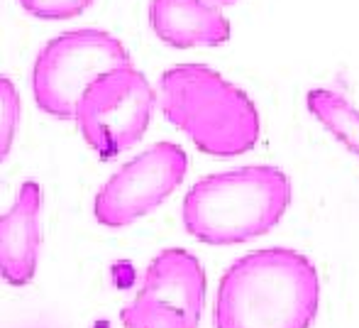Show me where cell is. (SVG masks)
Masks as SVG:
<instances>
[{
	"label": "cell",
	"instance_id": "cell-1",
	"mask_svg": "<svg viewBox=\"0 0 359 328\" xmlns=\"http://www.w3.org/2000/svg\"><path fill=\"white\" fill-rule=\"evenodd\" d=\"M320 275L306 252L264 247L237 257L215 289V328H311L320 311Z\"/></svg>",
	"mask_w": 359,
	"mask_h": 328
},
{
	"label": "cell",
	"instance_id": "cell-2",
	"mask_svg": "<svg viewBox=\"0 0 359 328\" xmlns=\"http://www.w3.org/2000/svg\"><path fill=\"white\" fill-rule=\"evenodd\" d=\"M281 166L252 164L201 176L181 204L184 230L205 245H240L276 228L291 206Z\"/></svg>",
	"mask_w": 359,
	"mask_h": 328
},
{
	"label": "cell",
	"instance_id": "cell-3",
	"mask_svg": "<svg viewBox=\"0 0 359 328\" xmlns=\"http://www.w3.org/2000/svg\"><path fill=\"white\" fill-rule=\"evenodd\" d=\"M159 108L176 130L213 157H237L259 143L262 118L245 88L208 64H176L156 84Z\"/></svg>",
	"mask_w": 359,
	"mask_h": 328
},
{
	"label": "cell",
	"instance_id": "cell-4",
	"mask_svg": "<svg viewBox=\"0 0 359 328\" xmlns=\"http://www.w3.org/2000/svg\"><path fill=\"white\" fill-rule=\"evenodd\" d=\"M133 64L118 37L98 27H83L52 37L32 64V96L42 113L74 120L79 98L100 74Z\"/></svg>",
	"mask_w": 359,
	"mask_h": 328
},
{
	"label": "cell",
	"instance_id": "cell-5",
	"mask_svg": "<svg viewBox=\"0 0 359 328\" xmlns=\"http://www.w3.org/2000/svg\"><path fill=\"white\" fill-rule=\"evenodd\" d=\"M159 96L133 64L100 74L81 93L76 125L100 159H113L142 140Z\"/></svg>",
	"mask_w": 359,
	"mask_h": 328
},
{
	"label": "cell",
	"instance_id": "cell-6",
	"mask_svg": "<svg viewBox=\"0 0 359 328\" xmlns=\"http://www.w3.org/2000/svg\"><path fill=\"white\" fill-rule=\"evenodd\" d=\"M189 171V155L176 143H156L108 176L93 199V216L105 228H125L151 214Z\"/></svg>",
	"mask_w": 359,
	"mask_h": 328
},
{
	"label": "cell",
	"instance_id": "cell-7",
	"mask_svg": "<svg viewBox=\"0 0 359 328\" xmlns=\"http://www.w3.org/2000/svg\"><path fill=\"white\" fill-rule=\"evenodd\" d=\"M39 211L42 186L34 179L22 181L15 204L0 218V275L10 287H27L37 275L42 245Z\"/></svg>",
	"mask_w": 359,
	"mask_h": 328
},
{
	"label": "cell",
	"instance_id": "cell-8",
	"mask_svg": "<svg viewBox=\"0 0 359 328\" xmlns=\"http://www.w3.org/2000/svg\"><path fill=\"white\" fill-rule=\"evenodd\" d=\"M208 280L201 260L186 247H166L156 252L140 280L137 299L164 301L201 321Z\"/></svg>",
	"mask_w": 359,
	"mask_h": 328
},
{
	"label": "cell",
	"instance_id": "cell-9",
	"mask_svg": "<svg viewBox=\"0 0 359 328\" xmlns=\"http://www.w3.org/2000/svg\"><path fill=\"white\" fill-rule=\"evenodd\" d=\"M149 25L161 42L176 49L222 44L232 32L222 10L205 0H151Z\"/></svg>",
	"mask_w": 359,
	"mask_h": 328
},
{
	"label": "cell",
	"instance_id": "cell-10",
	"mask_svg": "<svg viewBox=\"0 0 359 328\" xmlns=\"http://www.w3.org/2000/svg\"><path fill=\"white\" fill-rule=\"evenodd\" d=\"M306 105L313 118L335 135L337 143H342L359 157V110L345 96L332 88H311L306 96Z\"/></svg>",
	"mask_w": 359,
	"mask_h": 328
},
{
	"label": "cell",
	"instance_id": "cell-11",
	"mask_svg": "<svg viewBox=\"0 0 359 328\" xmlns=\"http://www.w3.org/2000/svg\"><path fill=\"white\" fill-rule=\"evenodd\" d=\"M123 328H198V321L191 319L186 311L176 309L164 301L137 299L120 309Z\"/></svg>",
	"mask_w": 359,
	"mask_h": 328
},
{
	"label": "cell",
	"instance_id": "cell-12",
	"mask_svg": "<svg viewBox=\"0 0 359 328\" xmlns=\"http://www.w3.org/2000/svg\"><path fill=\"white\" fill-rule=\"evenodd\" d=\"M20 123V93L15 84L8 77L0 79V152L3 159H8L13 147L15 130Z\"/></svg>",
	"mask_w": 359,
	"mask_h": 328
},
{
	"label": "cell",
	"instance_id": "cell-13",
	"mask_svg": "<svg viewBox=\"0 0 359 328\" xmlns=\"http://www.w3.org/2000/svg\"><path fill=\"white\" fill-rule=\"evenodd\" d=\"M29 15L42 20H69L81 15L93 0H18Z\"/></svg>",
	"mask_w": 359,
	"mask_h": 328
},
{
	"label": "cell",
	"instance_id": "cell-14",
	"mask_svg": "<svg viewBox=\"0 0 359 328\" xmlns=\"http://www.w3.org/2000/svg\"><path fill=\"white\" fill-rule=\"evenodd\" d=\"M205 3H210V5H215V8H225V5H230V3H235V0H205Z\"/></svg>",
	"mask_w": 359,
	"mask_h": 328
}]
</instances>
